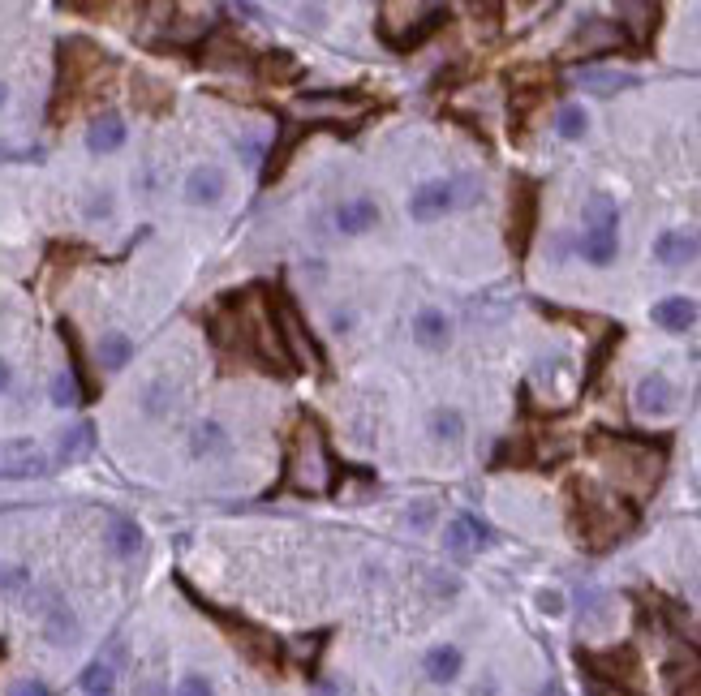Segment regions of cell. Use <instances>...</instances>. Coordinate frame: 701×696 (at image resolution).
I'll return each instance as SVG.
<instances>
[{"label":"cell","mask_w":701,"mask_h":696,"mask_svg":"<svg viewBox=\"0 0 701 696\" xmlns=\"http://www.w3.org/2000/svg\"><path fill=\"white\" fill-rule=\"evenodd\" d=\"M271 318H276V331H280V344H284V353H289V361H297L302 370H319L323 366V348H319V340L310 336L306 318L297 314L289 301H276V306H271Z\"/></svg>","instance_id":"4"},{"label":"cell","mask_w":701,"mask_h":696,"mask_svg":"<svg viewBox=\"0 0 701 696\" xmlns=\"http://www.w3.org/2000/svg\"><path fill=\"white\" fill-rule=\"evenodd\" d=\"M125 147V121L117 112H104L95 116V121L87 125V151L91 155H112Z\"/></svg>","instance_id":"16"},{"label":"cell","mask_w":701,"mask_h":696,"mask_svg":"<svg viewBox=\"0 0 701 696\" xmlns=\"http://www.w3.org/2000/svg\"><path fill=\"white\" fill-rule=\"evenodd\" d=\"M87 215H91V220H108V215H112V194L99 190V194L87 202Z\"/></svg>","instance_id":"42"},{"label":"cell","mask_w":701,"mask_h":696,"mask_svg":"<svg viewBox=\"0 0 701 696\" xmlns=\"http://www.w3.org/2000/svg\"><path fill=\"white\" fill-rule=\"evenodd\" d=\"M581 662L598 671V679H607V684H620V688H633L637 684V654L633 645H615L607 654H581Z\"/></svg>","instance_id":"9"},{"label":"cell","mask_w":701,"mask_h":696,"mask_svg":"<svg viewBox=\"0 0 701 696\" xmlns=\"http://www.w3.org/2000/svg\"><path fill=\"white\" fill-rule=\"evenodd\" d=\"M91 447H95V426L82 422V426H74V430L61 434L56 460H61V464H74V460H82V456H91Z\"/></svg>","instance_id":"27"},{"label":"cell","mask_w":701,"mask_h":696,"mask_svg":"<svg viewBox=\"0 0 701 696\" xmlns=\"http://www.w3.org/2000/svg\"><path fill=\"white\" fill-rule=\"evenodd\" d=\"M78 688L87 692V696H112L117 692V666L112 662H87L82 666V675H78Z\"/></svg>","instance_id":"25"},{"label":"cell","mask_w":701,"mask_h":696,"mask_svg":"<svg viewBox=\"0 0 701 696\" xmlns=\"http://www.w3.org/2000/svg\"><path fill=\"white\" fill-rule=\"evenodd\" d=\"M319 649H323V632H314V636H302V641H293V658L310 666L314 658H319Z\"/></svg>","instance_id":"38"},{"label":"cell","mask_w":701,"mask_h":696,"mask_svg":"<svg viewBox=\"0 0 701 696\" xmlns=\"http://www.w3.org/2000/svg\"><path fill=\"white\" fill-rule=\"evenodd\" d=\"M538 611L542 615H560L564 611V593L560 589H538Z\"/></svg>","instance_id":"41"},{"label":"cell","mask_w":701,"mask_h":696,"mask_svg":"<svg viewBox=\"0 0 701 696\" xmlns=\"http://www.w3.org/2000/svg\"><path fill=\"white\" fill-rule=\"evenodd\" d=\"M590 452L611 469V482L628 490V495H650L663 477V447L641 443V439H624V434H594Z\"/></svg>","instance_id":"1"},{"label":"cell","mask_w":701,"mask_h":696,"mask_svg":"<svg viewBox=\"0 0 701 696\" xmlns=\"http://www.w3.org/2000/svg\"><path fill=\"white\" fill-rule=\"evenodd\" d=\"M177 696H216V688H211L207 675H185L177 684Z\"/></svg>","instance_id":"39"},{"label":"cell","mask_w":701,"mask_h":696,"mask_svg":"<svg viewBox=\"0 0 701 696\" xmlns=\"http://www.w3.org/2000/svg\"><path fill=\"white\" fill-rule=\"evenodd\" d=\"M581 86H585V91H594V95H615V91L637 86V78L633 74H620V69H585Z\"/></svg>","instance_id":"28"},{"label":"cell","mask_w":701,"mask_h":696,"mask_svg":"<svg viewBox=\"0 0 701 696\" xmlns=\"http://www.w3.org/2000/svg\"><path fill=\"white\" fill-rule=\"evenodd\" d=\"M134 86H138V91H134V104H138L142 112H160V108L173 104V91H168L164 82L147 78V74H138V78H134Z\"/></svg>","instance_id":"31"},{"label":"cell","mask_w":701,"mask_h":696,"mask_svg":"<svg viewBox=\"0 0 701 696\" xmlns=\"http://www.w3.org/2000/svg\"><path fill=\"white\" fill-rule=\"evenodd\" d=\"M289 486L297 495H327V490H332V456H327V447H323V434L310 422L293 430Z\"/></svg>","instance_id":"3"},{"label":"cell","mask_w":701,"mask_h":696,"mask_svg":"<svg viewBox=\"0 0 701 696\" xmlns=\"http://www.w3.org/2000/svg\"><path fill=\"white\" fill-rule=\"evenodd\" d=\"M332 220H336V228L345 232V237H362V232H370V228L379 224V202L370 198V194L345 198V202H336Z\"/></svg>","instance_id":"12"},{"label":"cell","mask_w":701,"mask_h":696,"mask_svg":"<svg viewBox=\"0 0 701 696\" xmlns=\"http://www.w3.org/2000/svg\"><path fill=\"white\" fill-rule=\"evenodd\" d=\"M585 228H620V207L611 194H590L585 198Z\"/></svg>","instance_id":"30"},{"label":"cell","mask_w":701,"mask_h":696,"mask_svg":"<svg viewBox=\"0 0 701 696\" xmlns=\"http://www.w3.org/2000/svg\"><path fill=\"white\" fill-rule=\"evenodd\" d=\"M633 512L611 499V495H598L594 486H577V503H572V525H577L581 542L590 550H603L611 546L615 538H624L628 529H633Z\"/></svg>","instance_id":"2"},{"label":"cell","mask_w":701,"mask_h":696,"mask_svg":"<svg viewBox=\"0 0 701 696\" xmlns=\"http://www.w3.org/2000/svg\"><path fill=\"white\" fill-rule=\"evenodd\" d=\"M585 129H590V112H585L581 104H564L560 116H555V134H560L564 142L585 138Z\"/></svg>","instance_id":"33"},{"label":"cell","mask_w":701,"mask_h":696,"mask_svg":"<svg viewBox=\"0 0 701 696\" xmlns=\"http://www.w3.org/2000/svg\"><path fill=\"white\" fill-rule=\"evenodd\" d=\"M5 696H52V688L44 684V679H18V684H9Z\"/></svg>","instance_id":"40"},{"label":"cell","mask_w":701,"mask_h":696,"mask_svg":"<svg viewBox=\"0 0 701 696\" xmlns=\"http://www.w3.org/2000/svg\"><path fill=\"white\" fill-rule=\"evenodd\" d=\"M173 396H177V387L168 379L147 383V387H142V413H147V417H168V413H173Z\"/></svg>","instance_id":"32"},{"label":"cell","mask_w":701,"mask_h":696,"mask_svg":"<svg viewBox=\"0 0 701 696\" xmlns=\"http://www.w3.org/2000/svg\"><path fill=\"white\" fill-rule=\"evenodd\" d=\"M628 43V31L620 22H607V18H585L577 31L568 39V52L572 56H603V52H615Z\"/></svg>","instance_id":"7"},{"label":"cell","mask_w":701,"mask_h":696,"mask_svg":"<svg viewBox=\"0 0 701 696\" xmlns=\"http://www.w3.org/2000/svg\"><path fill=\"white\" fill-rule=\"evenodd\" d=\"M52 404H61V409H74V404H82V387L69 370H56L52 374Z\"/></svg>","instance_id":"36"},{"label":"cell","mask_w":701,"mask_h":696,"mask_svg":"<svg viewBox=\"0 0 701 696\" xmlns=\"http://www.w3.org/2000/svg\"><path fill=\"white\" fill-rule=\"evenodd\" d=\"M314 696H345V688L336 679H323V684H314Z\"/></svg>","instance_id":"45"},{"label":"cell","mask_w":701,"mask_h":696,"mask_svg":"<svg viewBox=\"0 0 701 696\" xmlns=\"http://www.w3.org/2000/svg\"><path fill=\"white\" fill-rule=\"evenodd\" d=\"M224 194H228V177L216 164H198L190 177H185V198H190V207H216Z\"/></svg>","instance_id":"13"},{"label":"cell","mask_w":701,"mask_h":696,"mask_svg":"<svg viewBox=\"0 0 701 696\" xmlns=\"http://www.w3.org/2000/svg\"><path fill=\"white\" fill-rule=\"evenodd\" d=\"M456 207V181H422L418 190L409 194V215L418 224H431L439 215H448Z\"/></svg>","instance_id":"8"},{"label":"cell","mask_w":701,"mask_h":696,"mask_svg":"<svg viewBox=\"0 0 701 696\" xmlns=\"http://www.w3.org/2000/svg\"><path fill=\"white\" fill-rule=\"evenodd\" d=\"M435 520V503H418V507H409V525L413 529H426Z\"/></svg>","instance_id":"43"},{"label":"cell","mask_w":701,"mask_h":696,"mask_svg":"<svg viewBox=\"0 0 701 696\" xmlns=\"http://www.w3.org/2000/svg\"><path fill=\"white\" fill-rule=\"evenodd\" d=\"M491 542V529L482 525L478 516H452V525H448V538H443V546L452 550L456 559H469V555H478V550Z\"/></svg>","instance_id":"14"},{"label":"cell","mask_w":701,"mask_h":696,"mask_svg":"<svg viewBox=\"0 0 701 696\" xmlns=\"http://www.w3.org/2000/svg\"><path fill=\"white\" fill-rule=\"evenodd\" d=\"M426 675L435 679V684H452L456 675H461V666H465V654L456 645H435V649H426Z\"/></svg>","instance_id":"21"},{"label":"cell","mask_w":701,"mask_h":696,"mask_svg":"<svg viewBox=\"0 0 701 696\" xmlns=\"http://www.w3.org/2000/svg\"><path fill=\"white\" fill-rule=\"evenodd\" d=\"M95 357H99V366H104V370H121L125 361L134 357V344H130V336H125V331H108V336L99 340Z\"/></svg>","instance_id":"29"},{"label":"cell","mask_w":701,"mask_h":696,"mask_svg":"<svg viewBox=\"0 0 701 696\" xmlns=\"http://www.w3.org/2000/svg\"><path fill=\"white\" fill-rule=\"evenodd\" d=\"M650 314H654V323H658V327H663V331H676V336H680V331H689V327L697 323V318H701L697 301H689V297H663Z\"/></svg>","instance_id":"17"},{"label":"cell","mask_w":701,"mask_h":696,"mask_svg":"<svg viewBox=\"0 0 701 696\" xmlns=\"http://www.w3.org/2000/svg\"><path fill=\"white\" fill-rule=\"evenodd\" d=\"M9 387H13V366H9L5 357H0V396H5Z\"/></svg>","instance_id":"46"},{"label":"cell","mask_w":701,"mask_h":696,"mask_svg":"<svg viewBox=\"0 0 701 696\" xmlns=\"http://www.w3.org/2000/svg\"><path fill=\"white\" fill-rule=\"evenodd\" d=\"M0 473H5V477H44L48 473V456L35 452V447H22V456H9Z\"/></svg>","instance_id":"34"},{"label":"cell","mask_w":701,"mask_h":696,"mask_svg":"<svg viewBox=\"0 0 701 696\" xmlns=\"http://www.w3.org/2000/svg\"><path fill=\"white\" fill-rule=\"evenodd\" d=\"M108 550L117 559H134L138 550H142V529L134 525L130 516H112V525H108Z\"/></svg>","instance_id":"23"},{"label":"cell","mask_w":701,"mask_h":696,"mask_svg":"<svg viewBox=\"0 0 701 696\" xmlns=\"http://www.w3.org/2000/svg\"><path fill=\"white\" fill-rule=\"evenodd\" d=\"M431 434L439 443H456L465 434V417L456 413V409H435L431 413Z\"/></svg>","instance_id":"35"},{"label":"cell","mask_w":701,"mask_h":696,"mask_svg":"<svg viewBox=\"0 0 701 696\" xmlns=\"http://www.w3.org/2000/svg\"><path fill=\"white\" fill-rule=\"evenodd\" d=\"M31 589V572L22 563H0V593H26Z\"/></svg>","instance_id":"37"},{"label":"cell","mask_w":701,"mask_h":696,"mask_svg":"<svg viewBox=\"0 0 701 696\" xmlns=\"http://www.w3.org/2000/svg\"><path fill=\"white\" fill-rule=\"evenodd\" d=\"M349 327H353V314L349 310H336L332 314V331H349Z\"/></svg>","instance_id":"47"},{"label":"cell","mask_w":701,"mask_h":696,"mask_svg":"<svg viewBox=\"0 0 701 696\" xmlns=\"http://www.w3.org/2000/svg\"><path fill=\"white\" fill-rule=\"evenodd\" d=\"M572 250L594 267H611L615 254H620V228H585L581 237L572 241Z\"/></svg>","instance_id":"15"},{"label":"cell","mask_w":701,"mask_h":696,"mask_svg":"<svg viewBox=\"0 0 701 696\" xmlns=\"http://www.w3.org/2000/svg\"><path fill=\"white\" fill-rule=\"evenodd\" d=\"M538 228V185L534 181H512V207H508V245L517 254L529 250V232Z\"/></svg>","instance_id":"6"},{"label":"cell","mask_w":701,"mask_h":696,"mask_svg":"<svg viewBox=\"0 0 701 696\" xmlns=\"http://www.w3.org/2000/svg\"><path fill=\"white\" fill-rule=\"evenodd\" d=\"M207 56H211V65H220V69H254V61H259V52H250L246 43L224 39V35L207 43Z\"/></svg>","instance_id":"20"},{"label":"cell","mask_w":701,"mask_h":696,"mask_svg":"<svg viewBox=\"0 0 701 696\" xmlns=\"http://www.w3.org/2000/svg\"><path fill=\"white\" fill-rule=\"evenodd\" d=\"M228 447V426L216 422V417H207V422H198L190 430V456L194 460H211V456H220Z\"/></svg>","instance_id":"19"},{"label":"cell","mask_w":701,"mask_h":696,"mask_svg":"<svg viewBox=\"0 0 701 696\" xmlns=\"http://www.w3.org/2000/svg\"><path fill=\"white\" fill-rule=\"evenodd\" d=\"M254 69L263 74V82H293L297 74H302V65H297V56L289 52H259V61H254Z\"/></svg>","instance_id":"26"},{"label":"cell","mask_w":701,"mask_h":696,"mask_svg":"<svg viewBox=\"0 0 701 696\" xmlns=\"http://www.w3.org/2000/svg\"><path fill=\"white\" fill-rule=\"evenodd\" d=\"M5 104H9V86L0 82V108H5Z\"/></svg>","instance_id":"48"},{"label":"cell","mask_w":701,"mask_h":696,"mask_svg":"<svg viewBox=\"0 0 701 696\" xmlns=\"http://www.w3.org/2000/svg\"><path fill=\"white\" fill-rule=\"evenodd\" d=\"M78 632H82V628H78V615L69 611L65 602H56L52 611L44 615V636H48L52 645H74V641H78Z\"/></svg>","instance_id":"24"},{"label":"cell","mask_w":701,"mask_h":696,"mask_svg":"<svg viewBox=\"0 0 701 696\" xmlns=\"http://www.w3.org/2000/svg\"><path fill=\"white\" fill-rule=\"evenodd\" d=\"M211 31H216V26H211L207 18H181V13H177L173 22H164V26H160V39H164V43H181V48H190V43H203Z\"/></svg>","instance_id":"22"},{"label":"cell","mask_w":701,"mask_h":696,"mask_svg":"<svg viewBox=\"0 0 701 696\" xmlns=\"http://www.w3.org/2000/svg\"><path fill=\"white\" fill-rule=\"evenodd\" d=\"M413 340H418L422 348H431V353L448 348V340H452L448 314H443V310H422L418 318H413Z\"/></svg>","instance_id":"18"},{"label":"cell","mask_w":701,"mask_h":696,"mask_svg":"<svg viewBox=\"0 0 701 696\" xmlns=\"http://www.w3.org/2000/svg\"><path fill=\"white\" fill-rule=\"evenodd\" d=\"M138 696H168V692H164L160 679H142V684H138Z\"/></svg>","instance_id":"44"},{"label":"cell","mask_w":701,"mask_h":696,"mask_svg":"<svg viewBox=\"0 0 701 696\" xmlns=\"http://www.w3.org/2000/svg\"><path fill=\"white\" fill-rule=\"evenodd\" d=\"M633 404H637V413L641 417H667L671 409H676V387H671L667 374H646V379L637 383L633 391Z\"/></svg>","instance_id":"11"},{"label":"cell","mask_w":701,"mask_h":696,"mask_svg":"<svg viewBox=\"0 0 701 696\" xmlns=\"http://www.w3.org/2000/svg\"><path fill=\"white\" fill-rule=\"evenodd\" d=\"M697 254H701V237L693 228H663L654 237V258L663 267H684V263H693Z\"/></svg>","instance_id":"10"},{"label":"cell","mask_w":701,"mask_h":696,"mask_svg":"<svg viewBox=\"0 0 701 696\" xmlns=\"http://www.w3.org/2000/svg\"><path fill=\"white\" fill-rule=\"evenodd\" d=\"M293 112L310 125H327V121L345 125V121H357V116L366 112V104L353 99V95H336V91H310V95L293 99Z\"/></svg>","instance_id":"5"}]
</instances>
